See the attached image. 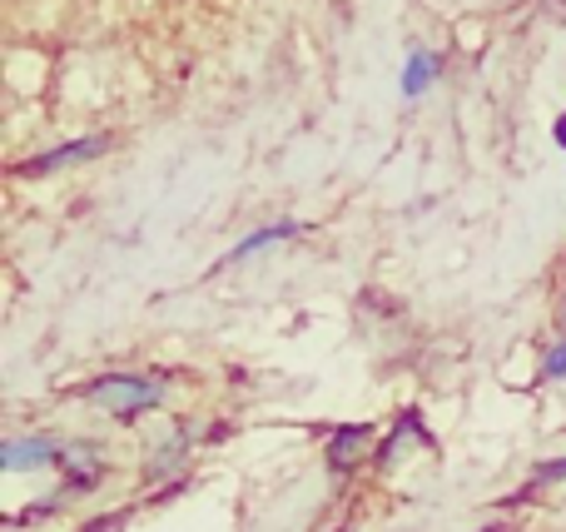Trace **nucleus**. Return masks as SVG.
<instances>
[{"instance_id":"nucleus-7","label":"nucleus","mask_w":566,"mask_h":532,"mask_svg":"<svg viewBox=\"0 0 566 532\" xmlns=\"http://www.w3.org/2000/svg\"><path fill=\"white\" fill-rule=\"evenodd\" d=\"M185 453H189V434H169V444L149 453V463H145V478H149V483H159V478H169V473H175L179 463H185Z\"/></svg>"},{"instance_id":"nucleus-10","label":"nucleus","mask_w":566,"mask_h":532,"mask_svg":"<svg viewBox=\"0 0 566 532\" xmlns=\"http://www.w3.org/2000/svg\"><path fill=\"white\" fill-rule=\"evenodd\" d=\"M566 478V458H557V463H547V468H537V483H562Z\"/></svg>"},{"instance_id":"nucleus-5","label":"nucleus","mask_w":566,"mask_h":532,"mask_svg":"<svg viewBox=\"0 0 566 532\" xmlns=\"http://www.w3.org/2000/svg\"><path fill=\"white\" fill-rule=\"evenodd\" d=\"M442 75V55H432V50H412L408 65H402V95L418 100L428 95V85Z\"/></svg>"},{"instance_id":"nucleus-9","label":"nucleus","mask_w":566,"mask_h":532,"mask_svg":"<svg viewBox=\"0 0 566 532\" xmlns=\"http://www.w3.org/2000/svg\"><path fill=\"white\" fill-rule=\"evenodd\" d=\"M119 528H125V513H99L95 523H85L80 532H119Z\"/></svg>"},{"instance_id":"nucleus-4","label":"nucleus","mask_w":566,"mask_h":532,"mask_svg":"<svg viewBox=\"0 0 566 532\" xmlns=\"http://www.w3.org/2000/svg\"><path fill=\"white\" fill-rule=\"evenodd\" d=\"M368 444H373V428L368 424H343L338 434L328 438L323 458H328L333 473H353V468L363 463V453H368Z\"/></svg>"},{"instance_id":"nucleus-11","label":"nucleus","mask_w":566,"mask_h":532,"mask_svg":"<svg viewBox=\"0 0 566 532\" xmlns=\"http://www.w3.org/2000/svg\"><path fill=\"white\" fill-rule=\"evenodd\" d=\"M552 139H557V149H566V109L557 115V125H552Z\"/></svg>"},{"instance_id":"nucleus-8","label":"nucleus","mask_w":566,"mask_h":532,"mask_svg":"<svg viewBox=\"0 0 566 532\" xmlns=\"http://www.w3.org/2000/svg\"><path fill=\"white\" fill-rule=\"evenodd\" d=\"M542 374H547V378H566V338H562V344H552V354H547V364H542Z\"/></svg>"},{"instance_id":"nucleus-2","label":"nucleus","mask_w":566,"mask_h":532,"mask_svg":"<svg viewBox=\"0 0 566 532\" xmlns=\"http://www.w3.org/2000/svg\"><path fill=\"white\" fill-rule=\"evenodd\" d=\"M65 463V444L55 434H30V438H10L0 448V468L6 473H40V468H60Z\"/></svg>"},{"instance_id":"nucleus-3","label":"nucleus","mask_w":566,"mask_h":532,"mask_svg":"<svg viewBox=\"0 0 566 532\" xmlns=\"http://www.w3.org/2000/svg\"><path fill=\"white\" fill-rule=\"evenodd\" d=\"M105 149H109L105 135H85V139H70V145H55V149H45V155L25 159L15 175H55V169H70V165H90V159H99Z\"/></svg>"},{"instance_id":"nucleus-6","label":"nucleus","mask_w":566,"mask_h":532,"mask_svg":"<svg viewBox=\"0 0 566 532\" xmlns=\"http://www.w3.org/2000/svg\"><path fill=\"white\" fill-rule=\"evenodd\" d=\"M298 234V225H264V229H254V234L249 239H239L234 249H229V259L224 264H244V259H254V254H264V249H274V244H283V239H293Z\"/></svg>"},{"instance_id":"nucleus-1","label":"nucleus","mask_w":566,"mask_h":532,"mask_svg":"<svg viewBox=\"0 0 566 532\" xmlns=\"http://www.w3.org/2000/svg\"><path fill=\"white\" fill-rule=\"evenodd\" d=\"M85 398L95 408H105V414H115L119 424H129V418H139V414L165 404V384H159V378H145V374H105L85 388Z\"/></svg>"},{"instance_id":"nucleus-12","label":"nucleus","mask_w":566,"mask_h":532,"mask_svg":"<svg viewBox=\"0 0 566 532\" xmlns=\"http://www.w3.org/2000/svg\"><path fill=\"white\" fill-rule=\"evenodd\" d=\"M562 334H566V299H562Z\"/></svg>"}]
</instances>
